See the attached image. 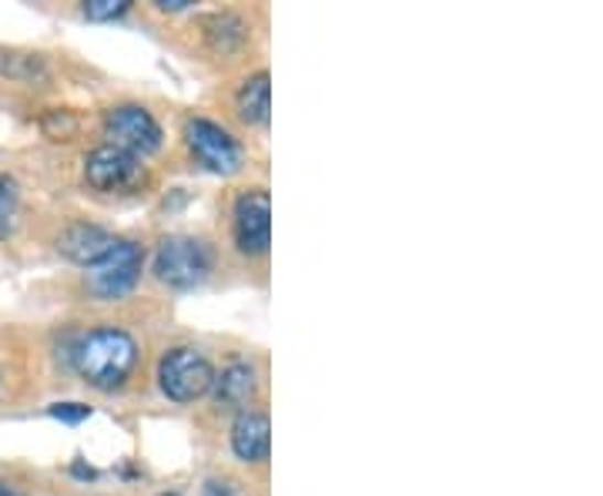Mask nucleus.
Returning <instances> with one entry per match:
<instances>
[{
	"instance_id": "nucleus-1",
	"label": "nucleus",
	"mask_w": 603,
	"mask_h": 496,
	"mask_svg": "<svg viewBox=\"0 0 603 496\" xmlns=\"http://www.w3.org/2000/svg\"><path fill=\"white\" fill-rule=\"evenodd\" d=\"M134 363H138V343L118 325L95 328V333L80 336L71 349V366L77 369V376L101 392L125 386Z\"/></svg>"
},
{
	"instance_id": "nucleus-2",
	"label": "nucleus",
	"mask_w": 603,
	"mask_h": 496,
	"mask_svg": "<svg viewBox=\"0 0 603 496\" xmlns=\"http://www.w3.org/2000/svg\"><path fill=\"white\" fill-rule=\"evenodd\" d=\"M212 272V256L208 245L189 235H171L161 238L154 252V276L171 285V289H195L208 279Z\"/></svg>"
},
{
	"instance_id": "nucleus-3",
	"label": "nucleus",
	"mask_w": 603,
	"mask_h": 496,
	"mask_svg": "<svg viewBox=\"0 0 603 496\" xmlns=\"http://www.w3.org/2000/svg\"><path fill=\"white\" fill-rule=\"evenodd\" d=\"M141 269H144V248L138 241L118 238L105 259L88 266V292L105 302L121 299L138 285Z\"/></svg>"
},
{
	"instance_id": "nucleus-4",
	"label": "nucleus",
	"mask_w": 603,
	"mask_h": 496,
	"mask_svg": "<svg viewBox=\"0 0 603 496\" xmlns=\"http://www.w3.org/2000/svg\"><path fill=\"white\" fill-rule=\"evenodd\" d=\"M212 379H215L212 363L198 349H192V346L171 349L158 363L161 392L168 399H175V402H195V399H202L205 392H212Z\"/></svg>"
},
{
	"instance_id": "nucleus-5",
	"label": "nucleus",
	"mask_w": 603,
	"mask_h": 496,
	"mask_svg": "<svg viewBox=\"0 0 603 496\" xmlns=\"http://www.w3.org/2000/svg\"><path fill=\"white\" fill-rule=\"evenodd\" d=\"M105 134L108 144L144 158L154 154L161 148V125L154 121V115L141 105H118L105 115Z\"/></svg>"
},
{
	"instance_id": "nucleus-6",
	"label": "nucleus",
	"mask_w": 603,
	"mask_h": 496,
	"mask_svg": "<svg viewBox=\"0 0 603 496\" xmlns=\"http://www.w3.org/2000/svg\"><path fill=\"white\" fill-rule=\"evenodd\" d=\"M185 141H189L192 154L205 164L208 172H215V175H235L241 169V161H245V151L235 141V134L225 131L222 125L208 121V118L189 121Z\"/></svg>"
},
{
	"instance_id": "nucleus-7",
	"label": "nucleus",
	"mask_w": 603,
	"mask_h": 496,
	"mask_svg": "<svg viewBox=\"0 0 603 496\" xmlns=\"http://www.w3.org/2000/svg\"><path fill=\"white\" fill-rule=\"evenodd\" d=\"M84 179H88L95 192H128L138 182H144V169H141V158L115 144H101L84 158Z\"/></svg>"
},
{
	"instance_id": "nucleus-8",
	"label": "nucleus",
	"mask_w": 603,
	"mask_h": 496,
	"mask_svg": "<svg viewBox=\"0 0 603 496\" xmlns=\"http://www.w3.org/2000/svg\"><path fill=\"white\" fill-rule=\"evenodd\" d=\"M235 241L245 256H266L272 245V198L255 188L235 202Z\"/></svg>"
},
{
	"instance_id": "nucleus-9",
	"label": "nucleus",
	"mask_w": 603,
	"mask_h": 496,
	"mask_svg": "<svg viewBox=\"0 0 603 496\" xmlns=\"http://www.w3.org/2000/svg\"><path fill=\"white\" fill-rule=\"evenodd\" d=\"M118 238L111 235V231H105L101 225H91V222H74V225H67L64 231H61V238H57V252L61 256H67L71 262H77V266H95L98 259H105L108 252H111V245H115Z\"/></svg>"
},
{
	"instance_id": "nucleus-10",
	"label": "nucleus",
	"mask_w": 603,
	"mask_h": 496,
	"mask_svg": "<svg viewBox=\"0 0 603 496\" xmlns=\"http://www.w3.org/2000/svg\"><path fill=\"white\" fill-rule=\"evenodd\" d=\"M231 450L245 463H266L272 450V423L266 412L241 409L231 427Z\"/></svg>"
},
{
	"instance_id": "nucleus-11",
	"label": "nucleus",
	"mask_w": 603,
	"mask_h": 496,
	"mask_svg": "<svg viewBox=\"0 0 603 496\" xmlns=\"http://www.w3.org/2000/svg\"><path fill=\"white\" fill-rule=\"evenodd\" d=\"M258 389V379H255V369L248 363H228L215 379H212V392H215V402L218 406H228V409H245L251 402Z\"/></svg>"
},
{
	"instance_id": "nucleus-12",
	"label": "nucleus",
	"mask_w": 603,
	"mask_h": 496,
	"mask_svg": "<svg viewBox=\"0 0 603 496\" xmlns=\"http://www.w3.org/2000/svg\"><path fill=\"white\" fill-rule=\"evenodd\" d=\"M238 115L248 121V125H266L269 121V111H272V80L266 71L251 74L245 85L238 88Z\"/></svg>"
},
{
	"instance_id": "nucleus-13",
	"label": "nucleus",
	"mask_w": 603,
	"mask_h": 496,
	"mask_svg": "<svg viewBox=\"0 0 603 496\" xmlns=\"http://www.w3.org/2000/svg\"><path fill=\"white\" fill-rule=\"evenodd\" d=\"M18 208H21V188L11 175H0V241H4L14 225H18Z\"/></svg>"
},
{
	"instance_id": "nucleus-14",
	"label": "nucleus",
	"mask_w": 603,
	"mask_h": 496,
	"mask_svg": "<svg viewBox=\"0 0 603 496\" xmlns=\"http://www.w3.org/2000/svg\"><path fill=\"white\" fill-rule=\"evenodd\" d=\"M128 0H88L84 4V14H88L91 21H115L121 14H128Z\"/></svg>"
},
{
	"instance_id": "nucleus-15",
	"label": "nucleus",
	"mask_w": 603,
	"mask_h": 496,
	"mask_svg": "<svg viewBox=\"0 0 603 496\" xmlns=\"http://www.w3.org/2000/svg\"><path fill=\"white\" fill-rule=\"evenodd\" d=\"M47 412H51L54 420H61V423L77 427V423H84V420L91 417V406H84V402H54Z\"/></svg>"
},
{
	"instance_id": "nucleus-16",
	"label": "nucleus",
	"mask_w": 603,
	"mask_h": 496,
	"mask_svg": "<svg viewBox=\"0 0 603 496\" xmlns=\"http://www.w3.org/2000/svg\"><path fill=\"white\" fill-rule=\"evenodd\" d=\"M189 4H195V0H158L161 11H185Z\"/></svg>"
},
{
	"instance_id": "nucleus-17",
	"label": "nucleus",
	"mask_w": 603,
	"mask_h": 496,
	"mask_svg": "<svg viewBox=\"0 0 603 496\" xmlns=\"http://www.w3.org/2000/svg\"><path fill=\"white\" fill-rule=\"evenodd\" d=\"M0 496H18V493H14V489H11V486L4 483V479H0Z\"/></svg>"
},
{
	"instance_id": "nucleus-18",
	"label": "nucleus",
	"mask_w": 603,
	"mask_h": 496,
	"mask_svg": "<svg viewBox=\"0 0 603 496\" xmlns=\"http://www.w3.org/2000/svg\"><path fill=\"white\" fill-rule=\"evenodd\" d=\"M158 496H179V493H158Z\"/></svg>"
}]
</instances>
